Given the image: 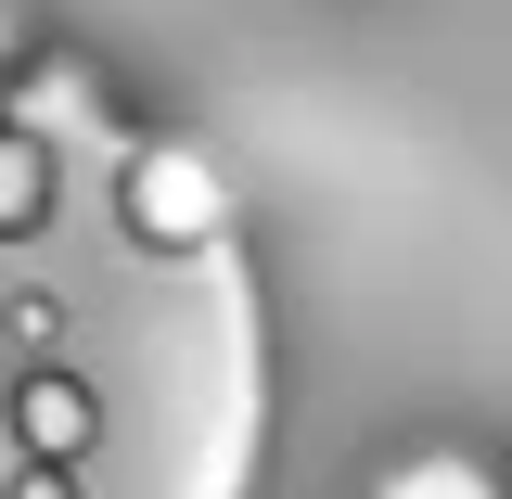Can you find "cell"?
I'll use <instances>...</instances> for the list:
<instances>
[{
	"instance_id": "cell-2",
	"label": "cell",
	"mask_w": 512,
	"mask_h": 499,
	"mask_svg": "<svg viewBox=\"0 0 512 499\" xmlns=\"http://www.w3.org/2000/svg\"><path fill=\"white\" fill-rule=\"evenodd\" d=\"M13 436H26V461H77V448L103 436V410H90L77 372H26L13 384Z\"/></svg>"
},
{
	"instance_id": "cell-5",
	"label": "cell",
	"mask_w": 512,
	"mask_h": 499,
	"mask_svg": "<svg viewBox=\"0 0 512 499\" xmlns=\"http://www.w3.org/2000/svg\"><path fill=\"white\" fill-rule=\"evenodd\" d=\"M13 499H77V474H64V461H26V474H13Z\"/></svg>"
},
{
	"instance_id": "cell-6",
	"label": "cell",
	"mask_w": 512,
	"mask_h": 499,
	"mask_svg": "<svg viewBox=\"0 0 512 499\" xmlns=\"http://www.w3.org/2000/svg\"><path fill=\"white\" fill-rule=\"evenodd\" d=\"M13 52H26V13H13V0H0V64H13Z\"/></svg>"
},
{
	"instance_id": "cell-1",
	"label": "cell",
	"mask_w": 512,
	"mask_h": 499,
	"mask_svg": "<svg viewBox=\"0 0 512 499\" xmlns=\"http://www.w3.org/2000/svg\"><path fill=\"white\" fill-rule=\"evenodd\" d=\"M116 218H128L141 256H205L218 231H231V180H218L192 141H141L128 180H116Z\"/></svg>"
},
{
	"instance_id": "cell-4",
	"label": "cell",
	"mask_w": 512,
	"mask_h": 499,
	"mask_svg": "<svg viewBox=\"0 0 512 499\" xmlns=\"http://www.w3.org/2000/svg\"><path fill=\"white\" fill-rule=\"evenodd\" d=\"M372 499H500V474H487V461H461V448H423V461H397Z\"/></svg>"
},
{
	"instance_id": "cell-3",
	"label": "cell",
	"mask_w": 512,
	"mask_h": 499,
	"mask_svg": "<svg viewBox=\"0 0 512 499\" xmlns=\"http://www.w3.org/2000/svg\"><path fill=\"white\" fill-rule=\"evenodd\" d=\"M39 218H52V128L0 116V244H13V231H39Z\"/></svg>"
}]
</instances>
